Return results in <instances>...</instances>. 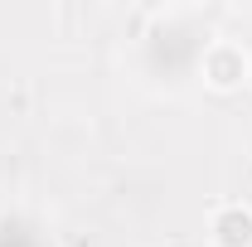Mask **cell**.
<instances>
[{"label": "cell", "mask_w": 252, "mask_h": 247, "mask_svg": "<svg viewBox=\"0 0 252 247\" xmlns=\"http://www.w3.org/2000/svg\"><path fill=\"white\" fill-rule=\"evenodd\" d=\"M219 39L214 20L204 10H189V5H170V10H151L146 30L136 34V78L151 88V93L180 97L199 83V68L209 44Z\"/></svg>", "instance_id": "1"}, {"label": "cell", "mask_w": 252, "mask_h": 247, "mask_svg": "<svg viewBox=\"0 0 252 247\" xmlns=\"http://www.w3.org/2000/svg\"><path fill=\"white\" fill-rule=\"evenodd\" d=\"M199 83H204L209 93H243V88H248V44L219 34V39L209 44V54H204Z\"/></svg>", "instance_id": "2"}, {"label": "cell", "mask_w": 252, "mask_h": 247, "mask_svg": "<svg viewBox=\"0 0 252 247\" xmlns=\"http://www.w3.org/2000/svg\"><path fill=\"white\" fill-rule=\"evenodd\" d=\"M204 238H209V247H252V209L243 204V199L214 204Z\"/></svg>", "instance_id": "3"}, {"label": "cell", "mask_w": 252, "mask_h": 247, "mask_svg": "<svg viewBox=\"0 0 252 247\" xmlns=\"http://www.w3.org/2000/svg\"><path fill=\"white\" fill-rule=\"evenodd\" d=\"M0 247H54V233L39 214L5 209L0 214Z\"/></svg>", "instance_id": "4"}, {"label": "cell", "mask_w": 252, "mask_h": 247, "mask_svg": "<svg viewBox=\"0 0 252 247\" xmlns=\"http://www.w3.org/2000/svg\"><path fill=\"white\" fill-rule=\"evenodd\" d=\"M248 88H252V44H248Z\"/></svg>", "instance_id": "5"}]
</instances>
